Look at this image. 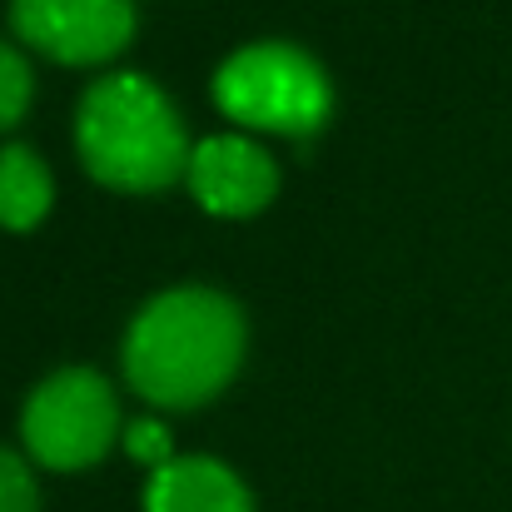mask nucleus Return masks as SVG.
<instances>
[{"label": "nucleus", "instance_id": "4", "mask_svg": "<svg viewBox=\"0 0 512 512\" xmlns=\"http://www.w3.org/2000/svg\"><path fill=\"white\" fill-rule=\"evenodd\" d=\"M20 433L40 468L75 473V468L100 463L110 443L120 438V403L100 373L60 368L30 393Z\"/></svg>", "mask_w": 512, "mask_h": 512}, {"label": "nucleus", "instance_id": "3", "mask_svg": "<svg viewBox=\"0 0 512 512\" xmlns=\"http://www.w3.org/2000/svg\"><path fill=\"white\" fill-rule=\"evenodd\" d=\"M214 100L229 120L274 135H314L334 110V90L319 60L284 40L234 50L214 75Z\"/></svg>", "mask_w": 512, "mask_h": 512}, {"label": "nucleus", "instance_id": "7", "mask_svg": "<svg viewBox=\"0 0 512 512\" xmlns=\"http://www.w3.org/2000/svg\"><path fill=\"white\" fill-rule=\"evenodd\" d=\"M145 512H254L249 488L214 458H174L155 468Z\"/></svg>", "mask_w": 512, "mask_h": 512}, {"label": "nucleus", "instance_id": "2", "mask_svg": "<svg viewBox=\"0 0 512 512\" xmlns=\"http://www.w3.org/2000/svg\"><path fill=\"white\" fill-rule=\"evenodd\" d=\"M184 125L145 75H110L80 100V160L110 189L155 194L189 174Z\"/></svg>", "mask_w": 512, "mask_h": 512}, {"label": "nucleus", "instance_id": "6", "mask_svg": "<svg viewBox=\"0 0 512 512\" xmlns=\"http://www.w3.org/2000/svg\"><path fill=\"white\" fill-rule=\"evenodd\" d=\"M189 189H194V199L209 214H219V219H249V214H259L274 199L279 170H274V160L254 140H244V135H214V140L194 145V155H189Z\"/></svg>", "mask_w": 512, "mask_h": 512}, {"label": "nucleus", "instance_id": "8", "mask_svg": "<svg viewBox=\"0 0 512 512\" xmlns=\"http://www.w3.org/2000/svg\"><path fill=\"white\" fill-rule=\"evenodd\" d=\"M50 214V174L35 150L5 145L0 150V229H35Z\"/></svg>", "mask_w": 512, "mask_h": 512}, {"label": "nucleus", "instance_id": "5", "mask_svg": "<svg viewBox=\"0 0 512 512\" xmlns=\"http://www.w3.org/2000/svg\"><path fill=\"white\" fill-rule=\"evenodd\" d=\"M10 15L20 40L60 65H100L135 35L130 0H10Z\"/></svg>", "mask_w": 512, "mask_h": 512}, {"label": "nucleus", "instance_id": "10", "mask_svg": "<svg viewBox=\"0 0 512 512\" xmlns=\"http://www.w3.org/2000/svg\"><path fill=\"white\" fill-rule=\"evenodd\" d=\"M35 478H30V468L10 453V448H0V512H35Z\"/></svg>", "mask_w": 512, "mask_h": 512}, {"label": "nucleus", "instance_id": "9", "mask_svg": "<svg viewBox=\"0 0 512 512\" xmlns=\"http://www.w3.org/2000/svg\"><path fill=\"white\" fill-rule=\"evenodd\" d=\"M30 105V65L20 60V50H10L0 40V130H10Z\"/></svg>", "mask_w": 512, "mask_h": 512}, {"label": "nucleus", "instance_id": "11", "mask_svg": "<svg viewBox=\"0 0 512 512\" xmlns=\"http://www.w3.org/2000/svg\"><path fill=\"white\" fill-rule=\"evenodd\" d=\"M125 448H130V458H135V463H150V468H165V463H174V458H170V428H165V423H155V418L130 423Z\"/></svg>", "mask_w": 512, "mask_h": 512}, {"label": "nucleus", "instance_id": "1", "mask_svg": "<svg viewBox=\"0 0 512 512\" xmlns=\"http://www.w3.org/2000/svg\"><path fill=\"white\" fill-rule=\"evenodd\" d=\"M244 358V314L214 289H170L140 309L125 339L130 388L155 408L209 403Z\"/></svg>", "mask_w": 512, "mask_h": 512}]
</instances>
